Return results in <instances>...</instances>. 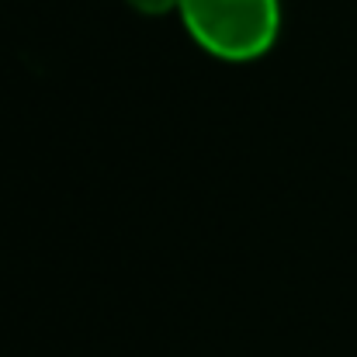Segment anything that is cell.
<instances>
[{
    "label": "cell",
    "mask_w": 357,
    "mask_h": 357,
    "mask_svg": "<svg viewBox=\"0 0 357 357\" xmlns=\"http://www.w3.org/2000/svg\"><path fill=\"white\" fill-rule=\"evenodd\" d=\"M184 0H128L132 10L146 14V17H160V14H170V10H181Z\"/></svg>",
    "instance_id": "7a4b0ae2"
},
{
    "label": "cell",
    "mask_w": 357,
    "mask_h": 357,
    "mask_svg": "<svg viewBox=\"0 0 357 357\" xmlns=\"http://www.w3.org/2000/svg\"><path fill=\"white\" fill-rule=\"evenodd\" d=\"M188 35L215 59L253 63L281 35V0H184Z\"/></svg>",
    "instance_id": "6da1fadb"
}]
</instances>
